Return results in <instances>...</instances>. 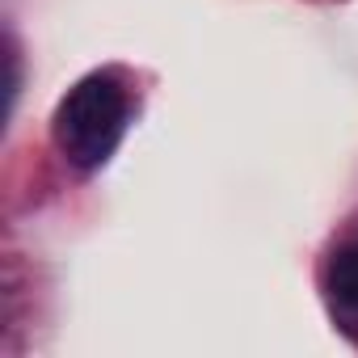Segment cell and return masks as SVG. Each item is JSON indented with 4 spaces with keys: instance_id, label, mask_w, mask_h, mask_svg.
<instances>
[{
    "instance_id": "obj_1",
    "label": "cell",
    "mask_w": 358,
    "mask_h": 358,
    "mask_svg": "<svg viewBox=\"0 0 358 358\" xmlns=\"http://www.w3.org/2000/svg\"><path fill=\"white\" fill-rule=\"evenodd\" d=\"M127 122H131L127 85L114 72H89L59 97L51 118V139L72 169L93 173L118 152Z\"/></svg>"
},
{
    "instance_id": "obj_2",
    "label": "cell",
    "mask_w": 358,
    "mask_h": 358,
    "mask_svg": "<svg viewBox=\"0 0 358 358\" xmlns=\"http://www.w3.org/2000/svg\"><path fill=\"white\" fill-rule=\"evenodd\" d=\"M324 291L337 308L358 312V245H341L324 266Z\"/></svg>"
}]
</instances>
